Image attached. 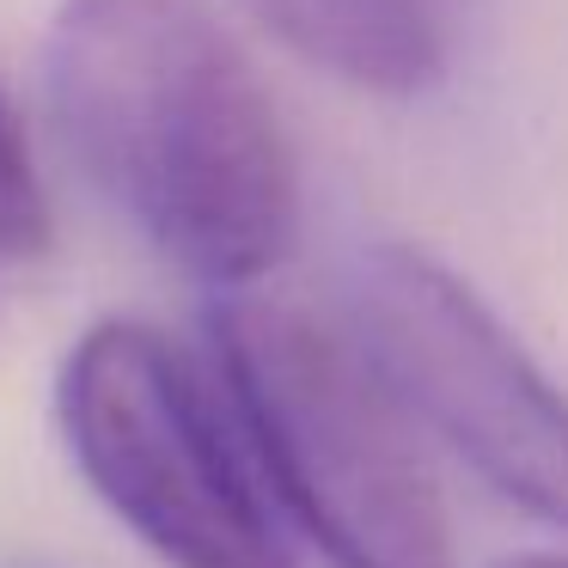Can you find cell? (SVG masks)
Masks as SVG:
<instances>
[{
	"label": "cell",
	"instance_id": "cell-2",
	"mask_svg": "<svg viewBox=\"0 0 568 568\" xmlns=\"http://www.w3.org/2000/svg\"><path fill=\"white\" fill-rule=\"evenodd\" d=\"M214 379L270 501L331 568H458L446 495L348 324L294 300L226 294Z\"/></svg>",
	"mask_w": 568,
	"mask_h": 568
},
{
	"label": "cell",
	"instance_id": "cell-3",
	"mask_svg": "<svg viewBox=\"0 0 568 568\" xmlns=\"http://www.w3.org/2000/svg\"><path fill=\"white\" fill-rule=\"evenodd\" d=\"M55 428L99 507L165 568H300L226 397L160 324L80 331L55 373Z\"/></svg>",
	"mask_w": 568,
	"mask_h": 568
},
{
	"label": "cell",
	"instance_id": "cell-4",
	"mask_svg": "<svg viewBox=\"0 0 568 568\" xmlns=\"http://www.w3.org/2000/svg\"><path fill=\"white\" fill-rule=\"evenodd\" d=\"M348 336L416 434L507 507L568 531V392L453 263L373 245L348 282Z\"/></svg>",
	"mask_w": 568,
	"mask_h": 568
},
{
	"label": "cell",
	"instance_id": "cell-5",
	"mask_svg": "<svg viewBox=\"0 0 568 568\" xmlns=\"http://www.w3.org/2000/svg\"><path fill=\"white\" fill-rule=\"evenodd\" d=\"M318 74L373 99H416L446 74V0H251Z\"/></svg>",
	"mask_w": 568,
	"mask_h": 568
},
{
	"label": "cell",
	"instance_id": "cell-7",
	"mask_svg": "<svg viewBox=\"0 0 568 568\" xmlns=\"http://www.w3.org/2000/svg\"><path fill=\"white\" fill-rule=\"evenodd\" d=\"M501 568H568V556H514V562Z\"/></svg>",
	"mask_w": 568,
	"mask_h": 568
},
{
	"label": "cell",
	"instance_id": "cell-1",
	"mask_svg": "<svg viewBox=\"0 0 568 568\" xmlns=\"http://www.w3.org/2000/svg\"><path fill=\"white\" fill-rule=\"evenodd\" d=\"M43 99L80 178L190 282L251 294L294 251V141L209 7L62 0Z\"/></svg>",
	"mask_w": 568,
	"mask_h": 568
},
{
	"label": "cell",
	"instance_id": "cell-6",
	"mask_svg": "<svg viewBox=\"0 0 568 568\" xmlns=\"http://www.w3.org/2000/svg\"><path fill=\"white\" fill-rule=\"evenodd\" d=\"M50 239L55 226H50V196H43V178H38V153H31L19 111L0 92V257L26 263L38 251H50Z\"/></svg>",
	"mask_w": 568,
	"mask_h": 568
}]
</instances>
